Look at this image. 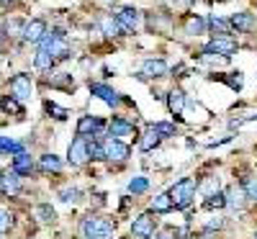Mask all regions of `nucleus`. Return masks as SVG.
<instances>
[{
  "mask_svg": "<svg viewBox=\"0 0 257 239\" xmlns=\"http://www.w3.org/2000/svg\"><path fill=\"white\" fill-rule=\"evenodd\" d=\"M39 49H44L52 54V59H64L70 54V47H67V36H64V31L54 29V31H47V36L39 41Z\"/></svg>",
  "mask_w": 257,
  "mask_h": 239,
  "instance_id": "obj_1",
  "label": "nucleus"
},
{
  "mask_svg": "<svg viewBox=\"0 0 257 239\" xmlns=\"http://www.w3.org/2000/svg\"><path fill=\"white\" fill-rule=\"evenodd\" d=\"M196 190H198V183L193 178H180L173 188H170V198H173L175 208H188L196 198Z\"/></svg>",
  "mask_w": 257,
  "mask_h": 239,
  "instance_id": "obj_2",
  "label": "nucleus"
},
{
  "mask_svg": "<svg viewBox=\"0 0 257 239\" xmlns=\"http://www.w3.org/2000/svg\"><path fill=\"white\" fill-rule=\"evenodd\" d=\"M113 231H116V224L111 219H103V216H90V219L82 221L85 239H111Z\"/></svg>",
  "mask_w": 257,
  "mask_h": 239,
  "instance_id": "obj_3",
  "label": "nucleus"
},
{
  "mask_svg": "<svg viewBox=\"0 0 257 239\" xmlns=\"http://www.w3.org/2000/svg\"><path fill=\"white\" fill-rule=\"evenodd\" d=\"M88 160H90V142L85 139V137L72 139V144H70V149H67V162H70L72 167H82Z\"/></svg>",
  "mask_w": 257,
  "mask_h": 239,
  "instance_id": "obj_4",
  "label": "nucleus"
},
{
  "mask_svg": "<svg viewBox=\"0 0 257 239\" xmlns=\"http://www.w3.org/2000/svg\"><path fill=\"white\" fill-rule=\"evenodd\" d=\"M234 52H237V41H234L231 36H213L203 49V54H219L221 59L231 57Z\"/></svg>",
  "mask_w": 257,
  "mask_h": 239,
  "instance_id": "obj_5",
  "label": "nucleus"
},
{
  "mask_svg": "<svg viewBox=\"0 0 257 239\" xmlns=\"http://www.w3.org/2000/svg\"><path fill=\"white\" fill-rule=\"evenodd\" d=\"M155 229H157V221H155L152 213H139L137 219L132 221V234L137 239H152Z\"/></svg>",
  "mask_w": 257,
  "mask_h": 239,
  "instance_id": "obj_6",
  "label": "nucleus"
},
{
  "mask_svg": "<svg viewBox=\"0 0 257 239\" xmlns=\"http://www.w3.org/2000/svg\"><path fill=\"white\" fill-rule=\"evenodd\" d=\"M11 95L16 98V100H26V98H31L34 95V82H31V77L29 75H16V77H11Z\"/></svg>",
  "mask_w": 257,
  "mask_h": 239,
  "instance_id": "obj_7",
  "label": "nucleus"
},
{
  "mask_svg": "<svg viewBox=\"0 0 257 239\" xmlns=\"http://www.w3.org/2000/svg\"><path fill=\"white\" fill-rule=\"evenodd\" d=\"M103 147H105V160H113V162H126L128 155H132V149H128L121 139H113V137L105 139Z\"/></svg>",
  "mask_w": 257,
  "mask_h": 239,
  "instance_id": "obj_8",
  "label": "nucleus"
},
{
  "mask_svg": "<svg viewBox=\"0 0 257 239\" xmlns=\"http://www.w3.org/2000/svg\"><path fill=\"white\" fill-rule=\"evenodd\" d=\"M103 129L105 124L98 118V116H82L77 121V137H103Z\"/></svg>",
  "mask_w": 257,
  "mask_h": 239,
  "instance_id": "obj_9",
  "label": "nucleus"
},
{
  "mask_svg": "<svg viewBox=\"0 0 257 239\" xmlns=\"http://www.w3.org/2000/svg\"><path fill=\"white\" fill-rule=\"evenodd\" d=\"M116 21H118L121 31H126V34H134V31L139 29V21H142V16H139V11H137V8H121V11L116 13Z\"/></svg>",
  "mask_w": 257,
  "mask_h": 239,
  "instance_id": "obj_10",
  "label": "nucleus"
},
{
  "mask_svg": "<svg viewBox=\"0 0 257 239\" xmlns=\"http://www.w3.org/2000/svg\"><path fill=\"white\" fill-rule=\"evenodd\" d=\"M21 36H24V41L39 44V41L47 36V24H44L41 18H34V21H29V24H24V31H21Z\"/></svg>",
  "mask_w": 257,
  "mask_h": 239,
  "instance_id": "obj_11",
  "label": "nucleus"
},
{
  "mask_svg": "<svg viewBox=\"0 0 257 239\" xmlns=\"http://www.w3.org/2000/svg\"><path fill=\"white\" fill-rule=\"evenodd\" d=\"M108 137H113V139L137 137L134 124H132V121H126V118H121V116H113V118H111V124H108Z\"/></svg>",
  "mask_w": 257,
  "mask_h": 239,
  "instance_id": "obj_12",
  "label": "nucleus"
},
{
  "mask_svg": "<svg viewBox=\"0 0 257 239\" xmlns=\"http://www.w3.org/2000/svg\"><path fill=\"white\" fill-rule=\"evenodd\" d=\"M90 93H93L95 98H100L105 105H111V108H116V105L121 103V95H118L113 88H108V85H103V82H90Z\"/></svg>",
  "mask_w": 257,
  "mask_h": 239,
  "instance_id": "obj_13",
  "label": "nucleus"
},
{
  "mask_svg": "<svg viewBox=\"0 0 257 239\" xmlns=\"http://www.w3.org/2000/svg\"><path fill=\"white\" fill-rule=\"evenodd\" d=\"M185 103H188V98H185V93H183L180 88H173V90L167 93V108H170V113H173L175 118H180V116H183Z\"/></svg>",
  "mask_w": 257,
  "mask_h": 239,
  "instance_id": "obj_14",
  "label": "nucleus"
},
{
  "mask_svg": "<svg viewBox=\"0 0 257 239\" xmlns=\"http://www.w3.org/2000/svg\"><path fill=\"white\" fill-rule=\"evenodd\" d=\"M0 190H3V195H8V198H13V195L21 193V180L13 170L8 172H0Z\"/></svg>",
  "mask_w": 257,
  "mask_h": 239,
  "instance_id": "obj_15",
  "label": "nucleus"
},
{
  "mask_svg": "<svg viewBox=\"0 0 257 239\" xmlns=\"http://www.w3.org/2000/svg\"><path fill=\"white\" fill-rule=\"evenodd\" d=\"M167 62L165 59H144L142 62V77H165Z\"/></svg>",
  "mask_w": 257,
  "mask_h": 239,
  "instance_id": "obj_16",
  "label": "nucleus"
},
{
  "mask_svg": "<svg viewBox=\"0 0 257 239\" xmlns=\"http://www.w3.org/2000/svg\"><path fill=\"white\" fill-rule=\"evenodd\" d=\"M11 170L16 172V175H31V172H34V160H31V155H26V152L16 155Z\"/></svg>",
  "mask_w": 257,
  "mask_h": 239,
  "instance_id": "obj_17",
  "label": "nucleus"
},
{
  "mask_svg": "<svg viewBox=\"0 0 257 239\" xmlns=\"http://www.w3.org/2000/svg\"><path fill=\"white\" fill-rule=\"evenodd\" d=\"M173 208H175V203H173V198H170V193L155 195L152 203H149V211H152V213H170Z\"/></svg>",
  "mask_w": 257,
  "mask_h": 239,
  "instance_id": "obj_18",
  "label": "nucleus"
},
{
  "mask_svg": "<svg viewBox=\"0 0 257 239\" xmlns=\"http://www.w3.org/2000/svg\"><path fill=\"white\" fill-rule=\"evenodd\" d=\"M229 24H231V29L247 34V31L254 29V16H252V13H234V16L229 18Z\"/></svg>",
  "mask_w": 257,
  "mask_h": 239,
  "instance_id": "obj_19",
  "label": "nucleus"
},
{
  "mask_svg": "<svg viewBox=\"0 0 257 239\" xmlns=\"http://www.w3.org/2000/svg\"><path fill=\"white\" fill-rule=\"evenodd\" d=\"M224 195H226V206H229V208H242V206H244V198H247L244 190H242V185H239V188L231 185Z\"/></svg>",
  "mask_w": 257,
  "mask_h": 239,
  "instance_id": "obj_20",
  "label": "nucleus"
},
{
  "mask_svg": "<svg viewBox=\"0 0 257 239\" xmlns=\"http://www.w3.org/2000/svg\"><path fill=\"white\" fill-rule=\"evenodd\" d=\"M160 139H162V137H160V134L155 132L152 126H149L147 132L142 134V139H139V149H142V152H152V149H155V147L160 144Z\"/></svg>",
  "mask_w": 257,
  "mask_h": 239,
  "instance_id": "obj_21",
  "label": "nucleus"
},
{
  "mask_svg": "<svg viewBox=\"0 0 257 239\" xmlns=\"http://www.w3.org/2000/svg\"><path fill=\"white\" fill-rule=\"evenodd\" d=\"M98 26H100V31H103L105 36H118V34H121V26H118V21H116L113 16H103V18L98 21Z\"/></svg>",
  "mask_w": 257,
  "mask_h": 239,
  "instance_id": "obj_22",
  "label": "nucleus"
},
{
  "mask_svg": "<svg viewBox=\"0 0 257 239\" xmlns=\"http://www.w3.org/2000/svg\"><path fill=\"white\" fill-rule=\"evenodd\" d=\"M206 24L213 29V31H219V36H229L231 31V24H229V18H221V16H211Z\"/></svg>",
  "mask_w": 257,
  "mask_h": 239,
  "instance_id": "obj_23",
  "label": "nucleus"
},
{
  "mask_svg": "<svg viewBox=\"0 0 257 239\" xmlns=\"http://www.w3.org/2000/svg\"><path fill=\"white\" fill-rule=\"evenodd\" d=\"M206 21L203 18H198V16H193V18H188V24H185V34L188 36H201L203 31H206Z\"/></svg>",
  "mask_w": 257,
  "mask_h": 239,
  "instance_id": "obj_24",
  "label": "nucleus"
},
{
  "mask_svg": "<svg viewBox=\"0 0 257 239\" xmlns=\"http://www.w3.org/2000/svg\"><path fill=\"white\" fill-rule=\"evenodd\" d=\"M41 170L44 172H59L62 170V160L57 155H41Z\"/></svg>",
  "mask_w": 257,
  "mask_h": 239,
  "instance_id": "obj_25",
  "label": "nucleus"
},
{
  "mask_svg": "<svg viewBox=\"0 0 257 239\" xmlns=\"http://www.w3.org/2000/svg\"><path fill=\"white\" fill-rule=\"evenodd\" d=\"M147 190H149V180H147L144 175L128 180V193H132V195H142V193H147Z\"/></svg>",
  "mask_w": 257,
  "mask_h": 239,
  "instance_id": "obj_26",
  "label": "nucleus"
},
{
  "mask_svg": "<svg viewBox=\"0 0 257 239\" xmlns=\"http://www.w3.org/2000/svg\"><path fill=\"white\" fill-rule=\"evenodd\" d=\"M52 64H54L52 54L44 52V49H39V54L34 57V67H36V70H52Z\"/></svg>",
  "mask_w": 257,
  "mask_h": 239,
  "instance_id": "obj_27",
  "label": "nucleus"
},
{
  "mask_svg": "<svg viewBox=\"0 0 257 239\" xmlns=\"http://www.w3.org/2000/svg\"><path fill=\"white\" fill-rule=\"evenodd\" d=\"M44 108H47V113H49L52 118H57V121H64V118L70 116L67 108H62V105H57V103H52V100H47V103H44Z\"/></svg>",
  "mask_w": 257,
  "mask_h": 239,
  "instance_id": "obj_28",
  "label": "nucleus"
},
{
  "mask_svg": "<svg viewBox=\"0 0 257 239\" xmlns=\"http://www.w3.org/2000/svg\"><path fill=\"white\" fill-rule=\"evenodd\" d=\"M203 206H206L208 211H213V208H224V206H226V195L216 190L213 195H206V203H203Z\"/></svg>",
  "mask_w": 257,
  "mask_h": 239,
  "instance_id": "obj_29",
  "label": "nucleus"
},
{
  "mask_svg": "<svg viewBox=\"0 0 257 239\" xmlns=\"http://www.w3.org/2000/svg\"><path fill=\"white\" fill-rule=\"evenodd\" d=\"M0 108H3L6 113H24V105H21V100H16L13 95L0 100Z\"/></svg>",
  "mask_w": 257,
  "mask_h": 239,
  "instance_id": "obj_30",
  "label": "nucleus"
},
{
  "mask_svg": "<svg viewBox=\"0 0 257 239\" xmlns=\"http://www.w3.org/2000/svg\"><path fill=\"white\" fill-rule=\"evenodd\" d=\"M0 149H3V152H13V155H21V152H24V144L16 142V139H8V137H0Z\"/></svg>",
  "mask_w": 257,
  "mask_h": 239,
  "instance_id": "obj_31",
  "label": "nucleus"
},
{
  "mask_svg": "<svg viewBox=\"0 0 257 239\" xmlns=\"http://www.w3.org/2000/svg\"><path fill=\"white\" fill-rule=\"evenodd\" d=\"M152 129H155V132L165 139V137H175L178 134V129L173 126V124H167V121H157V124H152Z\"/></svg>",
  "mask_w": 257,
  "mask_h": 239,
  "instance_id": "obj_32",
  "label": "nucleus"
},
{
  "mask_svg": "<svg viewBox=\"0 0 257 239\" xmlns=\"http://www.w3.org/2000/svg\"><path fill=\"white\" fill-rule=\"evenodd\" d=\"M242 190H244L247 198L257 201V178H244V180H242Z\"/></svg>",
  "mask_w": 257,
  "mask_h": 239,
  "instance_id": "obj_33",
  "label": "nucleus"
},
{
  "mask_svg": "<svg viewBox=\"0 0 257 239\" xmlns=\"http://www.w3.org/2000/svg\"><path fill=\"white\" fill-rule=\"evenodd\" d=\"M90 160H105V147L100 142H90Z\"/></svg>",
  "mask_w": 257,
  "mask_h": 239,
  "instance_id": "obj_34",
  "label": "nucleus"
},
{
  "mask_svg": "<svg viewBox=\"0 0 257 239\" xmlns=\"http://www.w3.org/2000/svg\"><path fill=\"white\" fill-rule=\"evenodd\" d=\"M39 216H41V221H54V219H57V216H54V208L47 206V203L39 206Z\"/></svg>",
  "mask_w": 257,
  "mask_h": 239,
  "instance_id": "obj_35",
  "label": "nucleus"
},
{
  "mask_svg": "<svg viewBox=\"0 0 257 239\" xmlns=\"http://www.w3.org/2000/svg\"><path fill=\"white\" fill-rule=\"evenodd\" d=\"M242 72H231V77H226V85H229V88L231 90H242Z\"/></svg>",
  "mask_w": 257,
  "mask_h": 239,
  "instance_id": "obj_36",
  "label": "nucleus"
},
{
  "mask_svg": "<svg viewBox=\"0 0 257 239\" xmlns=\"http://www.w3.org/2000/svg\"><path fill=\"white\" fill-rule=\"evenodd\" d=\"M59 198H62L64 203L77 201V198H80V190H77V188H67V190H62V193H59Z\"/></svg>",
  "mask_w": 257,
  "mask_h": 239,
  "instance_id": "obj_37",
  "label": "nucleus"
},
{
  "mask_svg": "<svg viewBox=\"0 0 257 239\" xmlns=\"http://www.w3.org/2000/svg\"><path fill=\"white\" fill-rule=\"evenodd\" d=\"M8 226H11V213L6 208H0V234L8 231Z\"/></svg>",
  "mask_w": 257,
  "mask_h": 239,
  "instance_id": "obj_38",
  "label": "nucleus"
},
{
  "mask_svg": "<svg viewBox=\"0 0 257 239\" xmlns=\"http://www.w3.org/2000/svg\"><path fill=\"white\" fill-rule=\"evenodd\" d=\"M221 226H224V221H221V219H213V221H208V224H206V231H213V229H221Z\"/></svg>",
  "mask_w": 257,
  "mask_h": 239,
  "instance_id": "obj_39",
  "label": "nucleus"
},
{
  "mask_svg": "<svg viewBox=\"0 0 257 239\" xmlns=\"http://www.w3.org/2000/svg\"><path fill=\"white\" fill-rule=\"evenodd\" d=\"M0 47H3V36H0Z\"/></svg>",
  "mask_w": 257,
  "mask_h": 239,
  "instance_id": "obj_40",
  "label": "nucleus"
},
{
  "mask_svg": "<svg viewBox=\"0 0 257 239\" xmlns=\"http://www.w3.org/2000/svg\"><path fill=\"white\" fill-rule=\"evenodd\" d=\"M160 239H170V236H160Z\"/></svg>",
  "mask_w": 257,
  "mask_h": 239,
  "instance_id": "obj_41",
  "label": "nucleus"
},
{
  "mask_svg": "<svg viewBox=\"0 0 257 239\" xmlns=\"http://www.w3.org/2000/svg\"><path fill=\"white\" fill-rule=\"evenodd\" d=\"M254 239H257V234H254Z\"/></svg>",
  "mask_w": 257,
  "mask_h": 239,
  "instance_id": "obj_42",
  "label": "nucleus"
}]
</instances>
